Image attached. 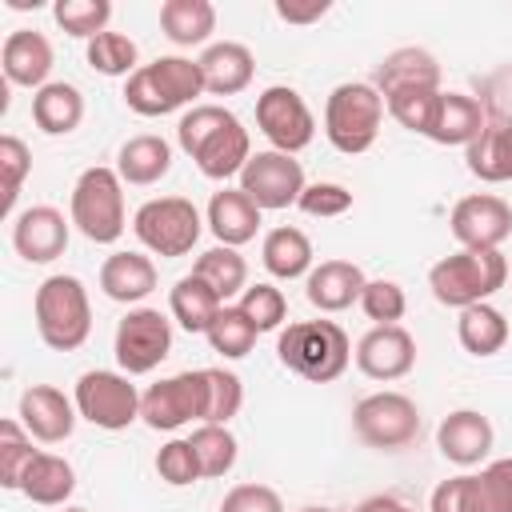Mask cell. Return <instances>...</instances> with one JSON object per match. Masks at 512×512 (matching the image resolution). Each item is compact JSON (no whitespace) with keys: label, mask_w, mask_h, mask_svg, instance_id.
I'll return each instance as SVG.
<instances>
[{"label":"cell","mask_w":512,"mask_h":512,"mask_svg":"<svg viewBox=\"0 0 512 512\" xmlns=\"http://www.w3.org/2000/svg\"><path fill=\"white\" fill-rule=\"evenodd\" d=\"M176 140L208 180L240 176L252 160L248 128L220 104H192L176 124Z\"/></svg>","instance_id":"obj_1"},{"label":"cell","mask_w":512,"mask_h":512,"mask_svg":"<svg viewBox=\"0 0 512 512\" xmlns=\"http://www.w3.org/2000/svg\"><path fill=\"white\" fill-rule=\"evenodd\" d=\"M276 356L300 380L332 384L352 360V340L336 320H296L280 332Z\"/></svg>","instance_id":"obj_2"},{"label":"cell","mask_w":512,"mask_h":512,"mask_svg":"<svg viewBox=\"0 0 512 512\" xmlns=\"http://www.w3.org/2000/svg\"><path fill=\"white\" fill-rule=\"evenodd\" d=\"M204 92L200 60L188 56H160L152 64H140L124 80V104L136 116H168L176 108H188Z\"/></svg>","instance_id":"obj_3"},{"label":"cell","mask_w":512,"mask_h":512,"mask_svg":"<svg viewBox=\"0 0 512 512\" xmlns=\"http://www.w3.org/2000/svg\"><path fill=\"white\" fill-rule=\"evenodd\" d=\"M504 280H508V260L500 256V248H488V252L460 248V252H452L428 268L432 296L444 308H460V312L496 296L504 288Z\"/></svg>","instance_id":"obj_4"},{"label":"cell","mask_w":512,"mask_h":512,"mask_svg":"<svg viewBox=\"0 0 512 512\" xmlns=\"http://www.w3.org/2000/svg\"><path fill=\"white\" fill-rule=\"evenodd\" d=\"M36 332L52 352H76L92 332V304L80 276H48L32 300Z\"/></svg>","instance_id":"obj_5"},{"label":"cell","mask_w":512,"mask_h":512,"mask_svg":"<svg viewBox=\"0 0 512 512\" xmlns=\"http://www.w3.org/2000/svg\"><path fill=\"white\" fill-rule=\"evenodd\" d=\"M68 220L76 224V232L92 244H116L128 228V212H124V180L116 168L92 164L76 176L72 184V212Z\"/></svg>","instance_id":"obj_6"},{"label":"cell","mask_w":512,"mask_h":512,"mask_svg":"<svg viewBox=\"0 0 512 512\" xmlns=\"http://www.w3.org/2000/svg\"><path fill=\"white\" fill-rule=\"evenodd\" d=\"M384 124V96L376 92V84L352 80V84H336L324 100V136L336 152L344 156H360L376 144Z\"/></svg>","instance_id":"obj_7"},{"label":"cell","mask_w":512,"mask_h":512,"mask_svg":"<svg viewBox=\"0 0 512 512\" xmlns=\"http://www.w3.org/2000/svg\"><path fill=\"white\" fill-rule=\"evenodd\" d=\"M132 232L136 240L164 256V260H176V256H188L204 232V220H200V208L188 200V196H156V200H144L132 216Z\"/></svg>","instance_id":"obj_8"},{"label":"cell","mask_w":512,"mask_h":512,"mask_svg":"<svg viewBox=\"0 0 512 512\" xmlns=\"http://www.w3.org/2000/svg\"><path fill=\"white\" fill-rule=\"evenodd\" d=\"M352 432L364 448L400 452L420 436V408L404 392H372L352 408Z\"/></svg>","instance_id":"obj_9"},{"label":"cell","mask_w":512,"mask_h":512,"mask_svg":"<svg viewBox=\"0 0 512 512\" xmlns=\"http://www.w3.org/2000/svg\"><path fill=\"white\" fill-rule=\"evenodd\" d=\"M76 412L104 428V432H120L132 420H140V392L128 380V372H108V368H92L76 380Z\"/></svg>","instance_id":"obj_10"},{"label":"cell","mask_w":512,"mask_h":512,"mask_svg":"<svg viewBox=\"0 0 512 512\" xmlns=\"http://www.w3.org/2000/svg\"><path fill=\"white\" fill-rule=\"evenodd\" d=\"M112 352H116L120 372H128V376L152 372L172 352V324H168V316L160 308H128V316L116 324Z\"/></svg>","instance_id":"obj_11"},{"label":"cell","mask_w":512,"mask_h":512,"mask_svg":"<svg viewBox=\"0 0 512 512\" xmlns=\"http://www.w3.org/2000/svg\"><path fill=\"white\" fill-rule=\"evenodd\" d=\"M256 128L268 136V144L276 152H288V156H296L300 148H308L312 136H316L312 108L288 84H272V88H264L256 96Z\"/></svg>","instance_id":"obj_12"},{"label":"cell","mask_w":512,"mask_h":512,"mask_svg":"<svg viewBox=\"0 0 512 512\" xmlns=\"http://www.w3.org/2000/svg\"><path fill=\"white\" fill-rule=\"evenodd\" d=\"M304 168L300 160H292L288 152H252V160L244 164L240 172V192H248V200L260 208V212H276V208H292L300 204V192H304Z\"/></svg>","instance_id":"obj_13"},{"label":"cell","mask_w":512,"mask_h":512,"mask_svg":"<svg viewBox=\"0 0 512 512\" xmlns=\"http://www.w3.org/2000/svg\"><path fill=\"white\" fill-rule=\"evenodd\" d=\"M140 420L148 428H156V432H176L188 420L204 424V368L156 380L140 396Z\"/></svg>","instance_id":"obj_14"},{"label":"cell","mask_w":512,"mask_h":512,"mask_svg":"<svg viewBox=\"0 0 512 512\" xmlns=\"http://www.w3.org/2000/svg\"><path fill=\"white\" fill-rule=\"evenodd\" d=\"M448 224L464 248L488 252L512 236V204L504 196H492V192H472V196L456 200Z\"/></svg>","instance_id":"obj_15"},{"label":"cell","mask_w":512,"mask_h":512,"mask_svg":"<svg viewBox=\"0 0 512 512\" xmlns=\"http://www.w3.org/2000/svg\"><path fill=\"white\" fill-rule=\"evenodd\" d=\"M356 368L368 380H400L416 368V340L400 324H376L356 344Z\"/></svg>","instance_id":"obj_16"},{"label":"cell","mask_w":512,"mask_h":512,"mask_svg":"<svg viewBox=\"0 0 512 512\" xmlns=\"http://www.w3.org/2000/svg\"><path fill=\"white\" fill-rule=\"evenodd\" d=\"M68 224L60 208L52 204H32L12 220V248L28 264H52L68 248Z\"/></svg>","instance_id":"obj_17"},{"label":"cell","mask_w":512,"mask_h":512,"mask_svg":"<svg viewBox=\"0 0 512 512\" xmlns=\"http://www.w3.org/2000/svg\"><path fill=\"white\" fill-rule=\"evenodd\" d=\"M76 400H68L52 384H32L20 392V424L28 428L32 440L40 444H60L76 428Z\"/></svg>","instance_id":"obj_18"},{"label":"cell","mask_w":512,"mask_h":512,"mask_svg":"<svg viewBox=\"0 0 512 512\" xmlns=\"http://www.w3.org/2000/svg\"><path fill=\"white\" fill-rule=\"evenodd\" d=\"M492 440H496L492 420H488L484 412H476V408H456V412H448V416L440 420V428H436V448H440V456H444L448 464H456V468L480 464V460L492 452Z\"/></svg>","instance_id":"obj_19"},{"label":"cell","mask_w":512,"mask_h":512,"mask_svg":"<svg viewBox=\"0 0 512 512\" xmlns=\"http://www.w3.org/2000/svg\"><path fill=\"white\" fill-rule=\"evenodd\" d=\"M488 124V112L480 108L476 96H464V92H440L436 96V108H432V120L424 128V136L432 144H444V148H456V144H472Z\"/></svg>","instance_id":"obj_20"},{"label":"cell","mask_w":512,"mask_h":512,"mask_svg":"<svg viewBox=\"0 0 512 512\" xmlns=\"http://www.w3.org/2000/svg\"><path fill=\"white\" fill-rule=\"evenodd\" d=\"M0 68H4V80L8 84H20V88H44L48 84V72H52V44L44 32H32V28H16L8 32L4 48H0Z\"/></svg>","instance_id":"obj_21"},{"label":"cell","mask_w":512,"mask_h":512,"mask_svg":"<svg viewBox=\"0 0 512 512\" xmlns=\"http://www.w3.org/2000/svg\"><path fill=\"white\" fill-rule=\"evenodd\" d=\"M364 284L368 280H364L360 264H352V260H320L304 276V296L320 312H344V308L360 304Z\"/></svg>","instance_id":"obj_22"},{"label":"cell","mask_w":512,"mask_h":512,"mask_svg":"<svg viewBox=\"0 0 512 512\" xmlns=\"http://www.w3.org/2000/svg\"><path fill=\"white\" fill-rule=\"evenodd\" d=\"M200 72H204V92H212V96H236V92H244L252 84L256 56L240 40H220V44H208L200 52Z\"/></svg>","instance_id":"obj_23"},{"label":"cell","mask_w":512,"mask_h":512,"mask_svg":"<svg viewBox=\"0 0 512 512\" xmlns=\"http://www.w3.org/2000/svg\"><path fill=\"white\" fill-rule=\"evenodd\" d=\"M440 92V64L432 52L424 48H396L380 60L376 68V92L392 96V92Z\"/></svg>","instance_id":"obj_24"},{"label":"cell","mask_w":512,"mask_h":512,"mask_svg":"<svg viewBox=\"0 0 512 512\" xmlns=\"http://www.w3.org/2000/svg\"><path fill=\"white\" fill-rule=\"evenodd\" d=\"M216 236V244H228V248H240L248 240H256L260 232V208L248 200V192L240 188H220L212 192L208 200V220H204Z\"/></svg>","instance_id":"obj_25"},{"label":"cell","mask_w":512,"mask_h":512,"mask_svg":"<svg viewBox=\"0 0 512 512\" xmlns=\"http://www.w3.org/2000/svg\"><path fill=\"white\" fill-rule=\"evenodd\" d=\"M468 172L484 184L512 180V116L488 120L484 132L468 144Z\"/></svg>","instance_id":"obj_26"},{"label":"cell","mask_w":512,"mask_h":512,"mask_svg":"<svg viewBox=\"0 0 512 512\" xmlns=\"http://www.w3.org/2000/svg\"><path fill=\"white\" fill-rule=\"evenodd\" d=\"M100 288L116 304H140L156 288V264L144 252H112L100 264Z\"/></svg>","instance_id":"obj_27"},{"label":"cell","mask_w":512,"mask_h":512,"mask_svg":"<svg viewBox=\"0 0 512 512\" xmlns=\"http://www.w3.org/2000/svg\"><path fill=\"white\" fill-rule=\"evenodd\" d=\"M168 168H172V144H168L164 136H152V132L124 140L120 152H116V172H120V180H124V184H136V188H148V184L164 180Z\"/></svg>","instance_id":"obj_28"},{"label":"cell","mask_w":512,"mask_h":512,"mask_svg":"<svg viewBox=\"0 0 512 512\" xmlns=\"http://www.w3.org/2000/svg\"><path fill=\"white\" fill-rule=\"evenodd\" d=\"M32 120L44 136H68L84 120V96L68 80H52L40 92H32Z\"/></svg>","instance_id":"obj_29"},{"label":"cell","mask_w":512,"mask_h":512,"mask_svg":"<svg viewBox=\"0 0 512 512\" xmlns=\"http://www.w3.org/2000/svg\"><path fill=\"white\" fill-rule=\"evenodd\" d=\"M260 260H264L268 276H276V280H300V276H308L316 268L312 264V240L292 224H280V228H272L264 236Z\"/></svg>","instance_id":"obj_30"},{"label":"cell","mask_w":512,"mask_h":512,"mask_svg":"<svg viewBox=\"0 0 512 512\" xmlns=\"http://www.w3.org/2000/svg\"><path fill=\"white\" fill-rule=\"evenodd\" d=\"M20 492H24L32 504H40V508H64V500L76 492V472H72V464H68L64 456H56V452H36V460H32L28 472H24Z\"/></svg>","instance_id":"obj_31"},{"label":"cell","mask_w":512,"mask_h":512,"mask_svg":"<svg viewBox=\"0 0 512 512\" xmlns=\"http://www.w3.org/2000/svg\"><path fill=\"white\" fill-rule=\"evenodd\" d=\"M220 308H224V300L200 280V276H180L176 284H172V292H168V312H172V320L184 328V332H208L212 328V320L220 316Z\"/></svg>","instance_id":"obj_32"},{"label":"cell","mask_w":512,"mask_h":512,"mask_svg":"<svg viewBox=\"0 0 512 512\" xmlns=\"http://www.w3.org/2000/svg\"><path fill=\"white\" fill-rule=\"evenodd\" d=\"M160 28L176 48H196L216 32V8L208 0H164Z\"/></svg>","instance_id":"obj_33"},{"label":"cell","mask_w":512,"mask_h":512,"mask_svg":"<svg viewBox=\"0 0 512 512\" xmlns=\"http://www.w3.org/2000/svg\"><path fill=\"white\" fill-rule=\"evenodd\" d=\"M456 336H460V348L464 352H472V356H496L508 344V320H504L500 308H492L484 300V304H472V308L460 312Z\"/></svg>","instance_id":"obj_34"},{"label":"cell","mask_w":512,"mask_h":512,"mask_svg":"<svg viewBox=\"0 0 512 512\" xmlns=\"http://www.w3.org/2000/svg\"><path fill=\"white\" fill-rule=\"evenodd\" d=\"M192 276H200L220 300H232V296H240L248 288V260L236 248L216 244V248H208V252L196 256Z\"/></svg>","instance_id":"obj_35"},{"label":"cell","mask_w":512,"mask_h":512,"mask_svg":"<svg viewBox=\"0 0 512 512\" xmlns=\"http://www.w3.org/2000/svg\"><path fill=\"white\" fill-rule=\"evenodd\" d=\"M192 448H196V460H200V472L204 480H220L236 468V456H240V444L236 436L228 432V424H200L192 436Z\"/></svg>","instance_id":"obj_36"},{"label":"cell","mask_w":512,"mask_h":512,"mask_svg":"<svg viewBox=\"0 0 512 512\" xmlns=\"http://www.w3.org/2000/svg\"><path fill=\"white\" fill-rule=\"evenodd\" d=\"M32 460H36V448H32L28 428L20 420H0V484L8 492H20Z\"/></svg>","instance_id":"obj_37"},{"label":"cell","mask_w":512,"mask_h":512,"mask_svg":"<svg viewBox=\"0 0 512 512\" xmlns=\"http://www.w3.org/2000/svg\"><path fill=\"white\" fill-rule=\"evenodd\" d=\"M208 336V344H212V352H220L224 360H240V356H248L252 348H256V328H252V320L240 312V308H220V316L212 320V328L204 332Z\"/></svg>","instance_id":"obj_38"},{"label":"cell","mask_w":512,"mask_h":512,"mask_svg":"<svg viewBox=\"0 0 512 512\" xmlns=\"http://www.w3.org/2000/svg\"><path fill=\"white\" fill-rule=\"evenodd\" d=\"M244 404V384L228 368H204V424H228Z\"/></svg>","instance_id":"obj_39"},{"label":"cell","mask_w":512,"mask_h":512,"mask_svg":"<svg viewBox=\"0 0 512 512\" xmlns=\"http://www.w3.org/2000/svg\"><path fill=\"white\" fill-rule=\"evenodd\" d=\"M88 56V68L100 72V76H132L140 64H136V44L124 36V32H100L88 40L84 48Z\"/></svg>","instance_id":"obj_40"},{"label":"cell","mask_w":512,"mask_h":512,"mask_svg":"<svg viewBox=\"0 0 512 512\" xmlns=\"http://www.w3.org/2000/svg\"><path fill=\"white\" fill-rule=\"evenodd\" d=\"M56 24L76 36V40H92L100 32H108V20H112V4L108 0H56L52 8Z\"/></svg>","instance_id":"obj_41"},{"label":"cell","mask_w":512,"mask_h":512,"mask_svg":"<svg viewBox=\"0 0 512 512\" xmlns=\"http://www.w3.org/2000/svg\"><path fill=\"white\" fill-rule=\"evenodd\" d=\"M236 308L252 320L256 332H272V328H280L284 316H288V300H284V292H280L276 284H248V288L240 292V304H236Z\"/></svg>","instance_id":"obj_42"},{"label":"cell","mask_w":512,"mask_h":512,"mask_svg":"<svg viewBox=\"0 0 512 512\" xmlns=\"http://www.w3.org/2000/svg\"><path fill=\"white\" fill-rule=\"evenodd\" d=\"M428 512H488L484 504V488H480V472H464V476H452V480H440L432 488V500H428Z\"/></svg>","instance_id":"obj_43"},{"label":"cell","mask_w":512,"mask_h":512,"mask_svg":"<svg viewBox=\"0 0 512 512\" xmlns=\"http://www.w3.org/2000/svg\"><path fill=\"white\" fill-rule=\"evenodd\" d=\"M156 476H160L164 484H172V488H188V484L204 480L192 440H168V444L156 452Z\"/></svg>","instance_id":"obj_44"},{"label":"cell","mask_w":512,"mask_h":512,"mask_svg":"<svg viewBox=\"0 0 512 512\" xmlns=\"http://www.w3.org/2000/svg\"><path fill=\"white\" fill-rule=\"evenodd\" d=\"M0 172H4V216H12L16 196L24 188V176L32 172V152L20 136H0Z\"/></svg>","instance_id":"obj_45"},{"label":"cell","mask_w":512,"mask_h":512,"mask_svg":"<svg viewBox=\"0 0 512 512\" xmlns=\"http://www.w3.org/2000/svg\"><path fill=\"white\" fill-rule=\"evenodd\" d=\"M360 308L376 324H396L404 316V308H408V296H404V288L396 280H368L364 292H360Z\"/></svg>","instance_id":"obj_46"},{"label":"cell","mask_w":512,"mask_h":512,"mask_svg":"<svg viewBox=\"0 0 512 512\" xmlns=\"http://www.w3.org/2000/svg\"><path fill=\"white\" fill-rule=\"evenodd\" d=\"M436 96L440 92H392V96H384V108H388V116L396 120V124H404L408 132H420L424 136V128H428V120H432V108H436Z\"/></svg>","instance_id":"obj_47"},{"label":"cell","mask_w":512,"mask_h":512,"mask_svg":"<svg viewBox=\"0 0 512 512\" xmlns=\"http://www.w3.org/2000/svg\"><path fill=\"white\" fill-rule=\"evenodd\" d=\"M296 208L308 212V216H320V220L344 216V212L352 208V192H348L344 184H336V180H320V184H308V188L300 192V204H296Z\"/></svg>","instance_id":"obj_48"},{"label":"cell","mask_w":512,"mask_h":512,"mask_svg":"<svg viewBox=\"0 0 512 512\" xmlns=\"http://www.w3.org/2000/svg\"><path fill=\"white\" fill-rule=\"evenodd\" d=\"M220 512H284V500L268 484H236L224 492Z\"/></svg>","instance_id":"obj_49"},{"label":"cell","mask_w":512,"mask_h":512,"mask_svg":"<svg viewBox=\"0 0 512 512\" xmlns=\"http://www.w3.org/2000/svg\"><path fill=\"white\" fill-rule=\"evenodd\" d=\"M480 488H484L488 512H512V456L492 460L480 472Z\"/></svg>","instance_id":"obj_50"},{"label":"cell","mask_w":512,"mask_h":512,"mask_svg":"<svg viewBox=\"0 0 512 512\" xmlns=\"http://www.w3.org/2000/svg\"><path fill=\"white\" fill-rule=\"evenodd\" d=\"M328 12V0H312V4H292V0H276V16L284 24H312Z\"/></svg>","instance_id":"obj_51"},{"label":"cell","mask_w":512,"mask_h":512,"mask_svg":"<svg viewBox=\"0 0 512 512\" xmlns=\"http://www.w3.org/2000/svg\"><path fill=\"white\" fill-rule=\"evenodd\" d=\"M408 504H400L396 496H368V500H360L352 512H404Z\"/></svg>","instance_id":"obj_52"},{"label":"cell","mask_w":512,"mask_h":512,"mask_svg":"<svg viewBox=\"0 0 512 512\" xmlns=\"http://www.w3.org/2000/svg\"><path fill=\"white\" fill-rule=\"evenodd\" d=\"M60 512H88V508H68V504H64V508H60Z\"/></svg>","instance_id":"obj_53"},{"label":"cell","mask_w":512,"mask_h":512,"mask_svg":"<svg viewBox=\"0 0 512 512\" xmlns=\"http://www.w3.org/2000/svg\"><path fill=\"white\" fill-rule=\"evenodd\" d=\"M300 512H332V508H300Z\"/></svg>","instance_id":"obj_54"},{"label":"cell","mask_w":512,"mask_h":512,"mask_svg":"<svg viewBox=\"0 0 512 512\" xmlns=\"http://www.w3.org/2000/svg\"><path fill=\"white\" fill-rule=\"evenodd\" d=\"M404 512H416V508H404Z\"/></svg>","instance_id":"obj_55"}]
</instances>
